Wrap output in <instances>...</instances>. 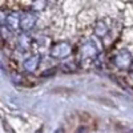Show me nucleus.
<instances>
[{"label": "nucleus", "instance_id": "obj_1", "mask_svg": "<svg viewBox=\"0 0 133 133\" xmlns=\"http://www.w3.org/2000/svg\"><path fill=\"white\" fill-rule=\"evenodd\" d=\"M69 52H71V45H68L66 43H60V44H56V45L52 48L51 55L60 59V57H64L66 55H69Z\"/></svg>", "mask_w": 133, "mask_h": 133}, {"label": "nucleus", "instance_id": "obj_5", "mask_svg": "<svg viewBox=\"0 0 133 133\" xmlns=\"http://www.w3.org/2000/svg\"><path fill=\"white\" fill-rule=\"evenodd\" d=\"M76 133H87V128L85 127H80L79 129L76 130Z\"/></svg>", "mask_w": 133, "mask_h": 133}, {"label": "nucleus", "instance_id": "obj_7", "mask_svg": "<svg viewBox=\"0 0 133 133\" xmlns=\"http://www.w3.org/2000/svg\"><path fill=\"white\" fill-rule=\"evenodd\" d=\"M41 132H43V129H39V130H37L36 133H41Z\"/></svg>", "mask_w": 133, "mask_h": 133}, {"label": "nucleus", "instance_id": "obj_4", "mask_svg": "<svg viewBox=\"0 0 133 133\" xmlns=\"http://www.w3.org/2000/svg\"><path fill=\"white\" fill-rule=\"evenodd\" d=\"M37 63H39V56H33V57H31L29 60L25 61V65H24V66H25V69H27L28 72H32V71L36 69Z\"/></svg>", "mask_w": 133, "mask_h": 133}, {"label": "nucleus", "instance_id": "obj_2", "mask_svg": "<svg viewBox=\"0 0 133 133\" xmlns=\"http://www.w3.org/2000/svg\"><path fill=\"white\" fill-rule=\"evenodd\" d=\"M35 20H36V17L33 16L31 12H28V14H24L23 16L20 17V27L23 28V29H25V31H28V29H31L33 25H35Z\"/></svg>", "mask_w": 133, "mask_h": 133}, {"label": "nucleus", "instance_id": "obj_6", "mask_svg": "<svg viewBox=\"0 0 133 133\" xmlns=\"http://www.w3.org/2000/svg\"><path fill=\"white\" fill-rule=\"evenodd\" d=\"M53 133H65V132H64V128H57Z\"/></svg>", "mask_w": 133, "mask_h": 133}, {"label": "nucleus", "instance_id": "obj_3", "mask_svg": "<svg viewBox=\"0 0 133 133\" xmlns=\"http://www.w3.org/2000/svg\"><path fill=\"white\" fill-rule=\"evenodd\" d=\"M130 61H132V56L128 52H120L116 56V64L120 68H127V66H129Z\"/></svg>", "mask_w": 133, "mask_h": 133}]
</instances>
